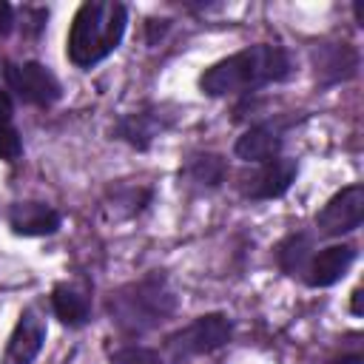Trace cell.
I'll return each instance as SVG.
<instances>
[{
  "instance_id": "obj_1",
  "label": "cell",
  "mask_w": 364,
  "mask_h": 364,
  "mask_svg": "<svg viewBox=\"0 0 364 364\" xmlns=\"http://www.w3.org/2000/svg\"><path fill=\"white\" fill-rule=\"evenodd\" d=\"M290 71L293 65L282 46L259 43L205 68V74L199 77V91L208 97L245 94L270 82H282L290 77Z\"/></svg>"
},
{
  "instance_id": "obj_2",
  "label": "cell",
  "mask_w": 364,
  "mask_h": 364,
  "mask_svg": "<svg viewBox=\"0 0 364 364\" xmlns=\"http://www.w3.org/2000/svg\"><path fill=\"white\" fill-rule=\"evenodd\" d=\"M128 11L122 3H100L88 0L77 9L68 40H65V54L77 68H91L100 60H105L125 34Z\"/></svg>"
},
{
  "instance_id": "obj_3",
  "label": "cell",
  "mask_w": 364,
  "mask_h": 364,
  "mask_svg": "<svg viewBox=\"0 0 364 364\" xmlns=\"http://www.w3.org/2000/svg\"><path fill=\"white\" fill-rule=\"evenodd\" d=\"M176 310V296L162 273H148L122 284L108 299V316L125 336H142Z\"/></svg>"
},
{
  "instance_id": "obj_4",
  "label": "cell",
  "mask_w": 364,
  "mask_h": 364,
  "mask_svg": "<svg viewBox=\"0 0 364 364\" xmlns=\"http://www.w3.org/2000/svg\"><path fill=\"white\" fill-rule=\"evenodd\" d=\"M230 336H233V321L225 313H205L165 338V355L171 364H182L225 347Z\"/></svg>"
},
{
  "instance_id": "obj_5",
  "label": "cell",
  "mask_w": 364,
  "mask_h": 364,
  "mask_svg": "<svg viewBox=\"0 0 364 364\" xmlns=\"http://www.w3.org/2000/svg\"><path fill=\"white\" fill-rule=\"evenodd\" d=\"M3 77L9 91L17 94V100H23L26 105H37V108H48L60 100L63 88L60 80L51 74L48 65L43 63H6L3 65Z\"/></svg>"
},
{
  "instance_id": "obj_6",
  "label": "cell",
  "mask_w": 364,
  "mask_h": 364,
  "mask_svg": "<svg viewBox=\"0 0 364 364\" xmlns=\"http://www.w3.org/2000/svg\"><path fill=\"white\" fill-rule=\"evenodd\" d=\"M364 219V188L347 185L338 193H333L324 208L316 213V228L324 236H344L355 230Z\"/></svg>"
},
{
  "instance_id": "obj_7",
  "label": "cell",
  "mask_w": 364,
  "mask_h": 364,
  "mask_svg": "<svg viewBox=\"0 0 364 364\" xmlns=\"http://www.w3.org/2000/svg\"><path fill=\"white\" fill-rule=\"evenodd\" d=\"M296 173H299V162L296 159L276 156V159L259 165L253 173L242 176L239 191H242V196L256 199V202H262V199H279L296 182Z\"/></svg>"
},
{
  "instance_id": "obj_8",
  "label": "cell",
  "mask_w": 364,
  "mask_h": 364,
  "mask_svg": "<svg viewBox=\"0 0 364 364\" xmlns=\"http://www.w3.org/2000/svg\"><path fill=\"white\" fill-rule=\"evenodd\" d=\"M46 344V321L34 307H26L11 330L6 347V364H31Z\"/></svg>"
},
{
  "instance_id": "obj_9",
  "label": "cell",
  "mask_w": 364,
  "mask_h": 364,
  "mask_svg": "<svg viewBox=\"0 0 364 364\" xmlns=\"http://www.w3.org/2000/svg\"><path fill=\"white\" fill-rule=\"evenodd\" d=\"M313 65L318 85H336L358 71V51L347 43H321L313 48Z\"/></svg>"
},
{
  "instance_id": "obj_10",
  "label": "cell",
  "mask_w": 364,
  "mask_h": 364,
  "mask_svg": "<svg viewBox=\"0 0 364 364\" xmlns=\"http://www.w3.org/2000/svg\"><path fill=\"white\" fill-rule=\"evenodd\" d=\"M282 131L279 125L273 122H259V125H250L233 145V154L242 159V162H250V165H264L270 159L279 156L282 151Z\"/></svg>"
},
{
  "instance_id": "obj_11",
  "label": "cell",
  "mask_w": 364,
  "mask_h": 364,
  "mask_svg": "<svg viewBox=\"0 0 364 364\" xmlns=\"http://www.w3.org/2000/svg\"><path fill=\"white\" fill-rule=\"evenodd\" d=\"M60 222V213L46 202H14L9 210V228L17 236H51Z\"/></svg>"
},
{
  "instance_id": "obj_12",
  "label": "cell",
  "mask_w": 364,
  "mask_h": 364,
  "mask_svg": "<svg viewBox=\"0 0 364 364\" xmlns=\"http://www.w3.org/2000/svg\"><path fill=\"white\" fill-rule=\"evenodd\" d=\"M355 262V247L353 245H330L324 250H318L310 264H307V284L310 287H330L338 279L347 276L350 264Z\"/></svg>"
},
{
  "instance_id": "obj_13",
  "label": "cell",
  "mask_w": 364,
  "mask_h": 364,
  "mask_svg": "<svg viewBox=\"0 0 364 364\" xmlns=\"http://www.w3.org/2000/svg\"><path fill=\"white\" fill-rule=\"evenodd\" d=\"M171 125V119H165V114L159 111H134L117 119L114 125V136L128 142L136 151H148L151 142Z\"/></svg>"
},
{
  "instance_id": "obj_14",
  "label": "cell",
  "mask_w": 364,
  "mask_h": 364,
  "mask_svg": "<svg viewBox=\"0 0 364 364\" xmlns=\"http://www.w3.org/2000/svg\"><path fill=\"white\" fill-rule=\"evenodd\" d=\"M51 307H54V316L68 327H82L91 313L88 296L68 282H63L51 290Z\"/></svg>"
},
{
  "instance_id": "obj_15",
  "label": "cell",
  "mask_w": 364,
  "mask_h": 364,
  "mask_svg": "<svg viewBox=\"0 0 364 364\" xmlns=\"http://www.w3.org/2000/svg\"><path fill=\"white\" fill-rule=\"evenodd\" d=\"M225 173H228V165L219 154H193L188 156V162L182 165L179 176L188 179V185H196V188H219L225 182Z\"/></svg>"
},
{
  "instance_id": "obj_16",
  "label": "cell",
  "mask_w": 364,
  "mask_h": 364,
  "mask_svg": "<svg viewBox=\"0 0 364 364\" xmlns=\"http://www.w3.org/2000/svg\"><path fill=\"white\" fill-rule=\"evenodd\" d=\"M310 250H313V239L307 233H290L276 245V264L287 276L304 273L310 264Z\"/></svg>"
},
{
  "instance_id": "obj_17",
  "label": "cell",
  "mask_w": 364,
  "mask_h": 364,
  "mask_svg": "<svg viewBox=\"0 0 364 364\" xmlns=\"http://www.w3.org/2000/svg\"><path fill=\"white\" fill-rule=\"evenodd\" d=\"M111 196H114L108 202L111 216L114 219H131V216H139L151 205L154 191L151 188H117V191H111Z\"/></svg>"
},
{
  "instance_id": "obj_18",
  "label": "cell",
  "mask_w": 364,
  "mask_h": 364,
  "mask_svg": "<svg viewBox=\"0 0 364 364\" xmlns=\"http://www.w3.org/2000/svg\"><path fill=\"white\" fill-rule=\"evenodd\" d=\"M111 364H165V358L151 347H122L111 355Z\"/></svg>"
},
{
  "instance_id": "obj_19",
  "label": "cell",
  "mask_w": 364,
  "mask_h": 364,
  "mask_svg": "<svg viewBox=\"0 0 364 364\" xmlns=\"http://www.w3.org/2000/svg\"><path fill=\"white\" fill-rule=\"evenodd\" d=\"M20 154H23V139H20V131L14 128V122L0 125V159L14 162V159H20Z\"/></svg>"
},
{
  "instance_id": "obj_20",
  "label": "cell",
  "mask_w": 364,
  "mask_h": 364,
  "mask_svg": "<svg viewBox=\"0 0 364 364\" xmlns=\"http://www.w3.org/2000/svg\"><path fill=\"white\" fill-rule=\"evenodd\" d=\"M23 28L31 34V37H37L43 28H46V20H48V11L46 9H26L23 11Z\"/></svg>"
},
{
  "instance_id": "obj_21",
  "label": "cell",
  "mask_w": 364,
  "mask_h": 364,
  "mask_svg": "<svg viewBox=\"0 0 364 364\" xmlns=\"http://www.w3.org/2000/svg\"><path fill=\"white\" fill-rule=\"evenodd\" d=\"M168 28H171V20H148L145 23V40H148V46H156L165 37Z\"/></svg>"
},
{
  "instance_id": "obj_22",
  "label": "cell",
  "mask_w": 364,
  "mask_h": 364,
  "mask_svg": "<svg viewBox=\"0 0 364 364\" xmlns=\"http://www.w3.org/2000/svg\"><path fill=\"white\" fill-rule=\"evenodd\" d=\"M11 28H14V9L6 0H0V37H6Z\"/></svg>"
},
{
  "instance_id": "obj_23",
  "label": "cell",
  "mask_w": 364,
  "mask_h": 364,
  "mask_svg": "<svg viewBox=\"0 0 364 364\" xmlns=\"http://www.w3.org/2000/svg\"><path fill=\"white\" fill-rule=\"evenodd\" d=\"M11 114H14V105H11V97L0 88V125H11Z\"/></svg>"
},
{
  "instance_id": "obj_24",
  "label": "cell",
  "mask_w": 364,
  "mask_h": 364,
  "mask_svg": "<svg viewBox=\"0 0 364 364\" xmlns=\"http://www.w3.org/2000/svg\"><path fill=\"white\" fill-rule=\"evenodd\" d=\"M361 299H364V290H361V287H355V290H353V299H350V310H353V316H361V313H364Z\"/></svg>"
},
{
  "instance_id": "obj_25",
  "label": "cell",
  "mask_w": 364,
  "mask_h": 364,
  "mask_svg": "<svg viewBox=\"0 0 364 364\" xmlns=\"http://www.w3.org/2000/svg\"><path fill=\"white\" fill-rule=\"evenodd\" d=\"M333 364H361V355H358V353H353V355H341V358H336Z\"/></svg>"
}]
</instances>
